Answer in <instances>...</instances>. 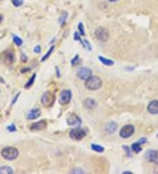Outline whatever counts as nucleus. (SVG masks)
<instances>
[{
  "label": "nucleus",
  "mask_w": 158,
  "mask_h": 174,
  "mask_svg": "<svg viewBox=\"0 0 158 174\" xmlns=\"http://www.w3.org/2000/svg\"><path fill=\"white\" fill-rule=\"evenodd\" d=\"M95 35L97 37V40L101 41H106L109 38V34L106 29L103 27H98L97 30L95 31Z\"/></svg>",
  "instance_id": "nucleus-5"
},
{
  "label": "nucleus",
  "mask_w": 158,
  "mask_h": 174,
  "mask_svg": "<svg viewBox=\"0 0 158 174\" xmlns=\"http://www.w3.org/2000/svg\"><path fill=\"white\" fill-rule=\"evenodd\" d=\"M34 79H35V74H34L33 75V77H31V79L28 81V83L26 85V88H29V87L34 84Z\"/></svg>",
  "instance_id": "nucleus-23"
},
{
  "label": "nucleus",
  "mask_w": 158,
  "mask_h": 174,
  "mask_svg": "<svg viewBox=\"0 0 158 174\" xmlns=\"http://www.w3.org/2000/svg\"><path fill=\"white\" fill-rule=\"evenodd\" d=\"M47 122L45 121H40L38 122L34 123L30 127V129L32 131H40L43 130L44 128H46Z\"/></svg>",
  "instance_id": "nucleus-10"
},
{
  "label": "nucleus",
  "mask_w": 158,
  "mask_h": 174,
  "mask_svg": "<svg viewBox=\"0 0 158 174\" xmlns=\"http://www.w3.org/2000/svg\"><path fill=\"white\" fill-rule=\"evenodd\" d=\"M5 56H6V57L4 59L5 62H6L7 63L11 64V63L13 62V55H12L11 53H8V54H5Z\"/></svg>",
  "instance_id": "nucleus-19"
},
{
  "label": "nucleus",
  "mask_w": 158,
  "mask_h": 174,
  "mask_svg": "<svg viewBox=\"0 0 158 174\" xmlns=\"http://www.w3.org/2000/svg\"><path fill=\"white\" fill-rule=\"evenodd\" d=\"M66 15H67L66 12L62 14V16H61V20H60V23H62L63 21H65V20H66V19H64V16H66Z\"/></svg>",
  "instance_id": "nucleus-28"
},
{
  "label": "nucleus",
  "mask_w": 158,
  "mask_h": 174,
  "mask_svg": "<svg viewBox=\"0 0 158 174\" xmlns=\"http://www.w3.org/2000/svg\"><path fill=\"white\" fill-rule=\"evenodd\" d=\"M2 21V17H1V16H0V21Z\"/></svg>",
  "instance_id": "nucleus-35"
},
{
  "label": "nucleus",
  "mask_w": 158,
  "mask_h": 174,
  "mask_svg": "<svg viewBox=\"0 0 158 174\" xmlns=\"http://www.w3.org/2000/svg\"><path fill=\"white\" fill-rule=\"evenodd\" d=\"M92 149L93 150L97 151V152H103L104 151V148L100 145H97V144H92Z\"/></svg>",
  "instance_id": "nucleus-20"
},
{
  "label": "nucleus",
  "mask_w": 158,
  "mask_h": 174,
  "mask_svg": "<svg viewBox=\"0 0 158 174\" xmlns=\"http://www.w3.org/2000/svg\"><path fill=\"white\" fill-rule=\"evenodd\" d=\"M98 59H99V61L101 62L102 63L106 64L107 66H111V65L113 64V61L110 60V59H106V58H105V57H98Z\"/></svg>",
  "instance_id": "nucleus-17"
},
{
  "label": "nucleus",
  "mask_w": 158,
  "mask_h": 174,
  "mask_svg": "<svg viewBox=\"0 0 158 174\" xmlns=\"http://www.w3.org/2000/svg\"><path fill=\"white\" fill-rule=\"evenodd\" d=\"M110 2H117L118 0H109Z\"/></svg>",
  "instance_id": "nucleus-34"
},
{
  "label": "nucleus",
  "mask_w": 158,
  "mask_h": 174,
  "mask_svg": "<svg viewBox=\"0 0 158 174\" xmlns=\"http://www.w3.org/2000/svg\"><path fill=\"white\" fill-rule=\"evenodd\" d=\"M55 102V96L50 92H47L41 98V103L44 107H50Z\"/></svg>",
  "instance_id": "nucleus-3"
},
{
  "label": "nucleus",
  "mask_w": 158,
  "mask_h": 174,
  "mask_svg": "<svg viewBox=\"0 0 158 174\" xmlns=\"http://www.w3.org/2000/svg\"><path fill=\"white\" fill-rule=\"evenodd\" d=\"M77 59H78V57H77H77H75V58H74V59L72 60L71 63H72V64H73V65H75V64L77 63Z\"/></svg>",
  "instance_id": "nucleus-29"
},
{
  "label": "nucleus",
  "mask_w": 158,
  "mask_h": 174,
  "mask_svg": "<svg viewBox=\"0 0 158 174\" xmlns=\"http://www.w3.org/2000/svg\"><path fill=\"white\" fill-rule=\"evenodd\" d=\"M75 40L76 41H80V35H78V33L75 34Z\"/></svg>",
  "instance_id": "nucleus-30"
},
{
  "label": "nucleus",
  "mask_w": 158,
  "mask_h": 174,
  "mask_svg": "<svg viewBox=\"0 0 158 174\" xmlns=\"http://www.w3.org/2000/svg\"><path fill=\"white\" fill-rule=\"evenodd\" d=\"M148 112L152 114H158V100H153L148 107Z\"/></svg>",
  "instance_id": "nucleus-12"
},
{
  "label": "nucleus",
  "mask_w": 158,
  "mask_h": 174,
  "mask_svg": "<svg viewBox=\"0 0 158 174\" xmlns=\"http://www.w3.org/2000/svg\"><path fill=\"white\" fill-rule=\"evenodd\" d=\"M82 43L84 44V48H87L88 49H92V48H91V45H90V43L88 42V41H86V40H84V41H82Z\"/></svg>",
  "instance_id": "nucleus-25"
},
{
  "label": "nucleus",
  "mask_w": 158,
  "mask_h": 174,
  "mask_svg": "<svg viewBox=\"0 0 158 174\" xmlns=\"http://www.w3.org/2000/svg\"><path fill=\"white\" fill-rule=\"evenodd\" d=\"M91 76H92V71L88 68L83 67L77 71V77L82 80H87Z\"/></svg>",
  "instance_id": "nucleus-7"
},
{
  "label": "nucleus",
  "mask_w": 158,
  "mask_h": 174,
  "mask_svg": "<svg viewBox=\"0 0 158 174\" xmlns=\"http://www.w3.org/2000/svg\"><path fill=\"white\" fill-rule=\"evenodd\" d=\"M41 113V110L38 109V108L32 109L30 112L28 113V114H27V119H28V120H34V119H37L38 117H40Z\"/></svg>",
  "instance_id": "nucleus-13"
},
{
  "label": "nucleus",
  "mask_w": 158,
  "mask_h": 174,
  "mask_svg": "<svg viewBox=\"0 0 158 174\" xmlns=\"http://www.w3.org/2000/svg\"><path fill=\"white\" fill-rule=\"evenodd\" d=\"M85 87L90 91H96L102 86V80L96 76H91L85 82Z\"/></svg>",
  "instance_id": "nucleus-1"
},
{
  "label": "nucleus",
  "mask_w": 158,
  "mask_h": 174,
  "mask_svg": "<svg viewBox=\"0 0 158 174\" xmlns=\"http://www.w3.org/2000/svg\"><path fill=\"white\" fill-rule=\"evenodd\" d=\"M1 155L5 160L12 161V160H14L18 158L19 150L16 148H13V147H6L2 150Z\"/></svg>",
  "instance_id": "nucleus-2"
},
{
  "label": "nucleus",
  "mask_w": 158,
  "mask_h": 174,
  "mask_svg": "<svg viewBox=\"0 0 158 174\" xmlns=\"http://www.w3.org/2000/svg\"><path fill=\"white\" fill-rule=\"evenodd\" d=\"M72 172H73V173H76V172H79V173H84V172H83L82 170H78V169L75 170V171H73Z\"/></svg>",
  "instance_id": "nucleus-31"
},
{
  "label": "nucleus",
  "mask_w": 158,
  "mask_h": 174,
  "mask_svg": "<svg viewBox=\"0 0 158 174\" xmlns=\"http://www.w3.org/2000/svg\"><path fill=\"white\" fill-rule=\"evenodd\" d=\"M145 157L148 161L158 164V150H148Z\"/></svg>",
  "instance_id": "nucleus-9"
},
{
  "label": "nucleus",
  "mask_w": 158,
  "mask_h": 174,
  "mask_svg": "<svg viewBox=\"0 0 158 174\" xmlns=\"http://www.w3.org/2000/svg\"><path fill=\"white\" fill-rule=\"evenodd\" d=\"M78 28H79V31H80V34H81L82 35H84V26H83L82 23H80L78 25Z\"/></svg>",
  "instance_id": "nucleus-27"
},
{
  "label": "nucleus",
  "mask_w": 158,
  "mask_h": 174,
  "mask_svg": "<svg viewBox=\"0 0 158 174\" xmlns=\"http://www.w3.org/2000/svg\"><path fill=\"white\" fill-rule=\"evenodd\" d=\"M146 142H147V140H146L145 138H143V139H142V140H140V142H139V143L142 144H144V143H146Z\"/></svg>",
  "instance_id": "nucleus-33"
},
{
  "label": "nucleus",
  "mask_w": 158,
  "mask_h": 174,
  "mask_svg": "<svg viewBox=\"0 0 158 174\" xmlns=\"http://www.w3.org/2000/svg\"><path fill=\"white\" fill-rule=\"evenodd\" d=\"M132 149H133V150L134 152H136V153L141 152V150H142V146H141V144H140V143L133 144L132 145Z\"/></svg>",
  "instance_id": "nucleus-18"
},
{
  "label": "nucleus",
  "mask_w": 158,
  "mask_h": 174,
  "mask_svg": "<svg viewBox=\"0 0 158 174\" xmlns=\"http://www.w3.org/2000/svg\"><path fill=\"white\" fill-rule=\"evenodd\" d=\"M85 135L86 132L81 128H74L70 132V136L74 140H82Z\"/></svg>",
  "instance_id": "nucleus-4"
},
{
  "label": "nucleus",
  "mask_w": 158,
  "mask_h": 174,
  "mask_svg": "<svg viewBox=\"0 0 158 174\" xmlns=\"http://www.w3.org/2000/svg\"><path fill=\"white\" fill-rule=\"evenodd\" d=\"M13 41L15 42L16 45H18V46H20L21 44H22V42H23V41L21 40L20 37H18V36H14L13 37Z\"/></svg>",
  "instance_id": "nucleus-22"
},
{
  "label": "nucleus",
  "mask_w": 158,
  "mask_h": 174,
  "mask_svg": "<svg viewBox=\"0 0 158 174\" xmlns=\"http://www.w3.org/2000/svg\"><path fill=\"white\" fill-rule=\"evenodd\" d=\"M134 132V128L132 125H127L125 127H123L120 132V135L122 137V138H128L130 137L133 134Z\"/></svg>",
  "instance_id": "nucleus-6"
},
{
  "label": "nucleus",
  "mask_w": 158,
  "mask_h": 174,
  "mask_svg": "<svg viewBox=\"0 0 158 174\" xmlns=\"http://www.w3.org/2000/svg\"><path fill=\"white\" fill-rule=\"evenodd\" d=\"M7 129H8L9 131H11V132H14V131H16L15 125H14V124H11V125L7 127Z\"/></svg>",
  "instance_id": "nucleus-26"
},
{
  "label": "nucleus",
  "mask_w": 158,
  "mask_h": 174,
  "mask_svg": "<svg viewBox=\"0 0 158 174\" xmlns=\"http://www.w3.org/2000/svg\"><path fill=\"white\" fill-rule=\"evenodd\" d=\"M67 122L69 125H71V126H76V125H79L82 122L81 119L77 116L76 114H71L70 117L68 118L67 120Z\"/></svg>",
  "instance_id": "nucleus-11"
},
{
  "label": "nucleus",
  "mask_w": 158,
  "mask_h": 174,
  "mask_svg": "<svg viewBox=\"0 0 158 174\" xmlns=\"http://www.w3.org/2000/svg\"><path fill=\"white\" fill-rule=\"evenodd\" d=\"M12 4L15 5V6H20L23 4V0H11Z\"/></svg>",
  "instance_id": "nucleus-24"
},
{
  "label": "nucleus",
  "mask_w": 158,
  "mask_h": 174,
  "mask_svg": "<svg viewBox=\"0 0 158 174\" xmlns=\"http://www.w3.org/2000/svg\"><path fill=\"white\" fill-rule=\"evenodd\" d=\"M157 137H158V135H157Z\"/></svg>",
  "instance_id": "nucleus-36"
},
{
  "label": "nucleus",
  "mask_w": 158,
  "mask_h": 174,
  "mask_svg": "<svg viewBox=\"0 0 158 174\" xmlns=\"http://www.w3.org/2000/svg\"><path fill=\"white\" fill-rule=\"evenodd\" d=\"M12 174L13 170L11 168L10 166H2L0 167V174Z\"/></svg>",
  "instance_id": "nucleus-16"
},
{
  "label": "nucleus",
  "mask_w": 158,
  "mask_h": 174,
  "mask_svg": "<svg viewBox=\"0 0 158 174\" xmlns=\"http://www.w3.org/2000/svg\"><path fill=\"white\" fill-rule=\"evenodd\" d=\"M71 99V92L70 91H63L61 92L60 94V98H59V101L61 105H66L70 101Z\"/></svg>",
  "instance_id": "nucleus-8"
},
{
  "label": "nucleus",
  "mask_w": 158,
  "mask_h": 174,
  "mask_svg": "<svg viewBox=\"0 0 158 174\" xmlns=\"http://www.w3.org/2000/svg\"><path fill=\"white\" fill-rule=\"evenodd\" d=\"M54 48H55L54 47H51V48H50V49H49V50L47 51V54H46V56H44V57H42V59H41V61L44 62V61H45V60H47V59L48 58V57L50 56V54H51L52 52H53V50H54Z\"/></svg>",
  "instance_id": "nucleus-21"
},
{
  "label": "nucleus",
  "mask_w": 158,
  "mask_h": 174,
  "mask_svg": "<svg viewBox=\"0 0 158 174\" xmlns=\"http://www.w3.org/2000/svg\"><path fill=\"white\" fill-rule=\"evenodd\" d=\"M84 107L88 109H94V108H97V102L94 99L88 98L84 101Z\"/></svg>",
  "instance_id": "nucleus-14"
},
{
  "label": "nucleus",
  "mask_w": 158,
  "mask_h": 174,
  "mask_svg": "<svg viewBox=\"0 0 158 174\" xmlns=\"http://www.w3.org/2000/svg\"><path fill=\"white\" fill-rule=\"evenodd\" d=\"M34 52H38V53H40V52H41V48H40L39 46L36 47L35 48H34Z\"/></svg>",
  "instance_id": "nucleus-32"
},
{
  "label": "nucleus",
  "mask_w": 158,
  "mask_h": 174,
  "mask_svg": "<svg viewBox=\"0 0 158 174\" xmlns=\"http://www.w3.org/2000/svg\"><path fill=\"white\" fill-rule=\"evenodd\" d=\"M106 129L109 133H113L117 129V124L114 122L108 123L106 126Z\"/></svg>",
  "instance_id": "nucleus-15"
}]
</instances>
